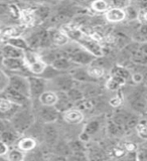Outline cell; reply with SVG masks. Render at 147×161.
<instances>
[{
	"label": "cell",
	"mask_w": 147,
	"mask_h": 161,
	"mask_svg": "<svg viewBox=\"0 0 147 161\" xmlns=\"http://www.w3.org/2000/svg\"><path fill=\"white\" fill-rule=\"evenodd\" d=\"M35 114L32 112L31 108L29 106H22L16 113L13 115V117L9 120L11 127L18 132L22 134L27 132L28 129L34 124Z\"/></svg>",
	"instance_id": "obj_1"
},
{
	"label": "cell",
	"mask_w": 147,
	"mask_h": 161,
	"mask_svg": "<svg viewBox=\"0 0 147 161\" xmlns=\"http://www.w3.org/2000/svg\"><path fill=\"white\" fill-rule=\"evenodd\" d=\"M24 60L26 64L29 72L31 75H40L47 68L48 64L44 63V60L40 57L39 53L35 52L33 49H28L25 52L24 54Z\"/></svg>",
	"instance_id": "obj_2"
},
{
	"label": "cell",
	"mask_w": 147,
	"mask_h": 161,
	"mask_svg": "<svg viewBox=\"0 0 147 161\" xmlns=\"http://www.w3.org/2000/svg\"><path fill=\"white\" fill-rule=\"evenodd\" d=\"M112 120L123 130V132L135 128L140 121L137 115L127 112V111H118V112H116L112 117Z\"/></svg>",
	"instance_id": "obj_3"
},
{
	"label": "cell",
	"mask_w": 147,
	"mask_h": 161,
	"mask_svg": "<svg viewBox=\"0 0 147 161\" xmlns=\"http://www.w3.org/2000/svg\"><path fill=\"white\" fill-rule=\"evenodd\" d=\"M48 90H54L55 92H65L70 91L75 86H77V82L73 79L70 73H64L59 75L54 79L48 80Z\"/></svg>",
	"instance_id": "obj_4"
},
{
	"label": "cell",
	"mask_w": 147,
	"mask_h": 161,
	"mask_svg": "<svg viewBox=\"0 0 147 161\" xmlns=\"http://www.w3.org/2000/svg\"><path fill=\"white\" fill-rule=\"evenodd\" d=\"M29 83V95L32 101L38 100L45 91L48 90V82L40 75H31L28 77Z\"/></svg>",
	"instance_id": "obj_5"
},
{
	"label": "cell",
	"mask_w": 147,
	"mask_h": 161,
	"mask_svg": "<svg viewBox=\"0 0 147 161\" xmlns=\"http://www.w3.org/2000/svg\"><path fill=\"white\" fill-rule=\"evenodd\" d=\"M8 75V86L10 88L18 91L26 97L30 98L29 95V83L28 77L21 74L6 73Z\"/></svg>",
	"instance_id": "obj_6"
},
{
	"label": "cell",
	"mask_w": 147,
	"mask_h": 161,
	"mask_svg": "<svg viewBox=\"0 0 147 161\" xmlns=\"http://www.w3.org/2000/svg\"><path fill=\"white\" fill-rule=\"evenodd\" d=\"M35 116L39 119L40 122L47 123H55L59 118L60 113L54 106H44L39 104L35 111Z\"/></svg>",
	"instance_id": "obj_7"
},
{
	"label": "cell",
	"mask_w": 147,
	"mask_h": 161,
	"mask_svg": "<svg viewBox=\"0 0 147 161\" xmlns=\"http://www.w3.org/2000/svg\"><path fill=\"white\" fill-rule=\"evenodd\" d=\"M21 107L22 106L14 104L7 98L0 95V119L9 121Z\"/></svg>",
	"instance_id": "obj_8"
},
{
	"label": "cell",
	"mask_w": 147,
	"mask_h": 161,
	"mask_svg": "<svg viewBox=\"0 0 147 161\" xmlns=\"http://www.w3.org/2000/svg\"><path fill=\"white\" fill-rule=\"evenodd\" d=\"M0 95L3 96L5 98H7L8 100H10L12 103L17 104L19 106H29L32 103V100L30 98L26 97V96L18 92V91L10 88L9 86H7Z\"/></svg>",
	"instance_id": "obj_9"
},
{
	"label": "cell",
	"mask_w": 147,
	"mask_h": 161,
	"mask_svg": "<svg viewBox=\"0 0 147 161\" xmlns=\"http://www.w3.org/2000/svg\"><path fill=\"white\" fill-rule=\"evenodd\" d=\"M69 73L78 84L79 83H92V82H96V80H97L91 77V75L88 72L87 67L77 65V67H75L74 69H71Z\"/></svg>",
	"instance_id": "obj_10"
},
{
	"label": "cell",
	"mask_w": 147,
	"mask_h": 161,
	"mask_svg": "<svg viewBox=\"0 0 147 161\" xmlns=\"http://www.w3.org/2000/svg\"><path fill=\"white\" fill-rule=\"evenodd\" d=\"M42 138L48 145L54 146L58 142L59 131L54 123H47L42 127Z\"/></svg>",
	"instance_id": "obj_11"
},
{
	"label": "cell",
	"mask_w": 147,
	"mask_h": 161,
	"mask_svg": "<svg viewBox=\"0 0 147 161\" xmlns=\"http://www.w3.org/2000/svg\"><path fill=\"white\" fill-rule=\"evenodd\" d=\"M62 116L65 122L70 125H78L80 123H82L85 118V114L82 111H80L79 109L75 107L64 112Z\"/></svg>",
	"instance_id": "obj_12"
},
{
	"label": "cell",
	"mask_w": 147,
	"mask_h": 161,
	"mask_svg": "<svg viewBox=\"0 0 147 161\" xmlns=\"http://www.w3.org/2000/svg\"><path fill=\"white\" fill-rule=\"evenodd\" d=\"M105 18L110 23H120L127 18L124 8L110 7V9L105 13Z\"/></svg>",
	"instance_id": "obj_13"
},
{
	"label": "cell",
	"mask_w": 147,
	"mask_h": 161,
	"mask_svg": "<svg viewBox=\"0 0 147 161\" xmlns=\"http://www.w3.org/2000/svg\"><path fill=\"white\" fill-rule=\"evenodd\" d=\"M54 107L59 110L60 114H63L65 111L75 107V103L69 98L68 94L65 92H58V101L55 103Z\"/></svg>",
	"instance_id": "obj_14"
},
{
	"label": "cell",
	"mask_w": 147,
	"mask_h": 161,
	"mask_svg": "<svg viewBox=\"0 0 147 161\" xmlns=\"http://www.w3.org/2000/svg\"><path fill=\"white\" fill-rule=\"evenodd\" d=\"M50 34V39H52V43L55 47H62L64 45L70 42V38L68 35L65 34L62 29H52L48 30Z\"/></svg>",
	"instance_id": "obj_15"
},
{
	"label": "cell",
	"mask_w": 147,
	"mask_h": 161,
	"mask_svg": "<svg viewBox=\"0 0 147 161\" xmlns=\"http://www.w3.org/2000/svg\"><path fill=\"white\" fill-rule=\"evenodd\" d=\"M16 145L19 149H21L25 153H27L37 148V141L35 138L31 137V136H23V137H20L18 139Z\"/></svg>",
	"instance_id": "obj_16"
},
{
	"label": "cell",
	"mask_w": 147,
	"mask_h": 161,
	"mask_svg": "<svg viewBox=\"0 0 147 161\" xmlns=\"http://www.w3.org/2000/svg\"><path fill=\"white\" fill-rule=\"evenodd\" d=\"M50 64H52L54 69L60 70V72H70L72 69L77 67V64H74L69 58H65V57H60L57 59H54Z\"/></svg>",
	"instance_id": "obj_17"
},
{
	"label": "cell",
	"mask_w": 147,
	"mask_h": 161,
	"mask_svg": "<svg viewBox=\"0 0 147 161\" xmlns=\"http://www.w3.org/2000/svg\"><path fill=\"white\" fill-rule=\"evenodd\" d=\"M2 53L4 58H24L25 52L23 49L15 47L14 45L9 43L2 44Z\"/></svg>",
	"instance_id": "obj_18"
},
{
	"label": "cell",
	"mask_w": 147,
	"mask_h": 161,
	"mask_svg": "<svg viewBox=\"0 0 147 161\" xmlns=\"http://www.w3.org/2000/svg\"><path fill=\"white\" fill-rule=\"evenodd\" d=\"M37 101L39 104L44 106H54L58 101V92L54 90H47Z\"/></svg>",
	"instance_id": "obj_19"
},
{
	"label": "cell",
	"mask_w": 147,
	"mask_h": 161,
	"mask_svg": "<svg viewBox=\"0 0 147 161\" xmlns=\"http://www.w3.org/2000/svg\"><path fill=\"white\" fill-rule=\"evenodd\" d=\"M20 134L18 132H16L13 128L12 129H5L3 132L0 134V139L3 140L4 142H6L9 146L12 145L14 143H16L19 137Z\"/></svg>",
	"instance_id": "obj_20"
},
{
	"label": "cell",
	"mask_w": 147,
	"mask_h": 161,
	"mask_svg": "<svg viewBox=\"0 0 147 161\" xmlns=\"http://www.w3.org/2000/svg\"><path fill=\"white\" fill-rule=\"evenodd\" d=\"M131 107L137 112H143L147 107L146 100L141 94H134L130 100Z\"/></svg>",
	"instance_id": "obj_21"
},
{
	"label": "cell",
	"mask_w": 147,
	"mask_h": 161,
	"mask_svg": "<svg viewBox=\"0 0 147 161\" xmlns=\"http://www.w3.org/2000/svg\"><path fill=\"white\" fill-rule=\"evenodd\" d=\"M126 82H127V80L122 78L111 75V77L108 79L107 82H106V88L110 91H117L120 88H122L126 84Z\"/></svg>",
	"instance_id": "obj_22"
},
{
	"label": "cell",
	"mask_w": 147,
	"mask_h": 161,
	"mask_svg": "<svg viewBox=\"0 0 147 161\" xmlns=\"http://www.w3.org/2000/svg\"><path fill=\"white\" fill-rule=\"evenodd\" d=\"M90 7L92 11L98 14L106 13L110 9V3L107 0H94V1L90 4Z\"/></svg>",
	"instance_id": "obj_23"
},
{
	"label": "cell",
	"mask_w": 147,
	"mask_h": 161,
	"mask_svg": "<svg viewBox=\"0 0 147 161\" xmlns=\"http://www.w3.org/2000/svg\"><path fill=\"white\" fill-rule=\"evenodd\" d=\"M75 108L79 109L80 111L85 113H88V112H92L93 109H94V102H93V99L92 98H83L81 99L80 101L75 103Z\"/></svg>",
	"instance_id": "obj_24"
},
{
	"label": "cell",
	"mask_w": 147,
	"mask_h": 161,
	"mask_svg": "<svg viewBox=\"0 0 147 161\" xmlns=\"http://www.w3.org/2000/svg\"><path fill=\"white\" fill-rule=\"evenodd\" d=\"M131 60L136 64L147 67V55L141 52L139 47L135 48L131 52Z\"/></svg>",
	"instance_id": "obj_25"
},
{
	"label": "cell",
	"mask_w": 147,
	"mask_h": 161,
	"mask_svg": "<svg viewBox=\"0 0 147 161\" xmlns=\"http://www.w3.org/2000/svg\"><path fill=\"white\" fill-rule=\"evenodd\" d=\"M64 73H68V72H60V70L54 69L52 64H48L47 68H45L44 70L42 72V74L40 75V77L45 79L47 80H50L54 79L55 77H58L59 75L64 74Z\"/></svg>",
	"instance_id": "obj_26"
},
{
	"label": "cell",
	"mask_w": 147,
	"mask_h": 161,
	"mask_svg": "<svg viewBox=\"0 0 147 161\" xmlns=\"http://www.w3.org/2000/svg\"><path fill=\"white\" fill-rule=\"evenodd\" d=\"M87 69L89 74L91 75V77L94 78L95 80H99L101 78H103L105 75V69L103 67H100L98 64H91L90 65H88Z\"/></svg>",
	"instance_id": "obj_27"
},
{
	"label": "cell",
	"mask_w": 147,
	"mask_h": 161,
	"mask_svg": "<svg viewBox=\"0 0 147 161\" xmlns=\"http://www.w3.org/2000/svg\"><path fill=\"white\" fill-rule=\"evenodd\" d=\"M6 43L12 44V45H14L15 47L20 48V49H23L24 52H26V50L30 49L29 48V45L27 43V40L25 39V37H22V36H16V37L10 38Z\"/></svg>",
	"instance_id": "obj_28"
},
{
	"label": "cell",
	"mask_w": 147,
	"mask_h": 161,
	"mask_svg": "<svg viewBox=\"0 0 147 161\" xmlns=\"http://www.w3.org/2000/svg\"><path fill=\"white\" fill-rule=\"evenodd\" d=\"M54 150H55V153L59 156H64L65 155L68 157V155L72 154V150H71L70 147V144L67 142H63V141H58L57 143L54 145ZM65 157V156H64Z\"/></svg>",
	"instance_id": "obj_29"
},
{
	"label": "cell",
	"mask_w": 147,
	"mask_h": 161,
	"mask_svg": "<svg viewBox=\"0 0 147 161\" xmlns=\"http://www.w3.org/2000/svg\"><path fill=\"white\" fill-rule=\"evenodd\" d=\"M100 129H101V122L97 119H94L86 124L84 128V132L89 134L90 136H92L95 135L96 133H98Z\"/></svg>",
	"instance_id": "obj_30"
},
{
	"label": "cell",
	"mask_w": 147,
	"mask_h": 161,
	"mask_svg": "<svg viewBox=\"0 0 147 161\" xmlns=\"http://www.w3.org/2000/svg\"><path fill=\"white\" fill-rule=\"evenodd\" d=\"M6 159L11 161H21L25 159V152L21 149L17 148H10L9 152L6 155Z\"/></svg>",
	"instance_id": "obj_31"
},
{
	"label": "cell",
	"mask_w": 147,
	"mask_h": 161,
	"mask_svg": "<svg viewBox=\"0 0 147 161\" xmlns=\"http://www.w3.org/2000/svg\"><path fill=\"white\" fill-rule=\"evenodd\" d=\"M111 75H117V77H120L126 80L131 79V73L126 68L121 67V65H115V67L111 69Z\"/></svg>",
	"instance_id": "obj_32"
},
{
	"label": "cell",
	"mask_w": 147,
	"mask_h": 161,
	"mask_svg": "<svg viewBox=\"0 0 147 161\" xmlns=\"http://www.w3.org/2000/svg\"><path fill=\"white\" fill-rule=\"evenodd\" d=\"M67 94L69 96V98L72 100L74 103L78 102V101H80L81 99L85 98L83 91L81 90V88L79 87V86H75L74 88H72L70 91H68Z\"/></svg>",
	"instance_id": "obj_33"
},
{
	"label": "cell",
	"mask_w": 147,
	"mask_h": 161,
	"mask_svg": "<svg viewBox=\"0 0 147 161\" xmlns=\"http://www.w3.org/2000/svg\"><path fill=\"white\" fill-rule=\"evenodd\" d=\"M135 130H136V133H137V135L141 139L147 140V121L140 120L137 126L135 127Z\"/></svg>",
	"instance_id": "obj_34"
},
{
	"label": "cell",
	"mask_w": 147,
	"mask_h": 161,
	"mask_svg": "<svg viewBox=\"0 0 147 161\" xmlns=\"http://www.w3.org/2000/svg\"><path fill=\"white\" fill-rule=\"evenodd\" d=\"M70 147L73 152H85V146H84V141L81 139L79 140H74L72 142H70Z\"/></svg>",
	"instance_id": "obj_35"
},
{
	"label": "cell",
	"mask_w": 147,
	"mask_h": 161,
	"mask_svg": "<svg viewBox=\"0 0 147 161\" xmlns=\"http://www.w3.org/2000/svg\"><path fill=\"white\" fill-rule=\"evenodd\" d=\"M110 3L113 5V7L126 8L129 6L130 0H110Z\"/></svg>",
	"instance_id": "obj_36"
},
{
	"label": "cell",
	"mask_w": 147,
	"mask_h": 161,
	"mask_svg": "<svg viewBox=\"0 0 147 161\" xmlns=\"http://www.w3.org/2000/svg\"><path fill=\"white\" fill-rule=\"evenodd\" d=\"M9 145L4 142L3 140L0 139V157H6V155L9 152Z\"/></svg>",
	"instance_id": "obj_37"
},
{
	"label": "cell",
	"mask_w": 147,
	"mask_h": 161,
	"mask_svg": "<svg viewBox=\"0 0 147 161\" xmlns=\"http://www.w3.org/2000/svg\"><path fill=\"white\" fill-rule=\"evenodd\" d=\"M138 19L142 23H147V9H140L139 10Z\"/></svg>",
	"instance_id": "obj_38"
},
{
	"label": "cell",
	"mask_w": 147,
	"mask_h": 161,
	"mask_svg": "<svg viewBox=\"0 0 147 161\" xmlns=\"http://www.w3.org/2000/svg\"><path fill=\"white\" fill-rule=\"evenodd\" d=\"M126 149L125 148H120V147H114L112 149V153L116 156V157H122L125 155Z\"/></svg>",
	"instance_id": "obj_39"
},
{
	"label": "cell",
	"mask_w": 147,
	"mask_h": 161,
	"mask_svg": "<svg viewBox=\"0 0 147 161\" xmlns=\"http://www.w3.org/2000/svg\"><path fill=\"white\" fill-rule=\"evenodd\" d=\"M131 80H133L134 83L136 84H139L143 80V75L141 73H134V74H131Z\"/></svg>",
	"instance_id": "obj_40"
},
{
	"label": "cell",
	"mask_w": 147,
	"mask_h": 161,
	"mask_svg": "<svg viewBox=\"0 0 147 161\" xmlns=\"http://www.w3.org/2000/svg\"><path fill=\"white\" fill-rule=\"evenodd\" d=\"M121 104H122V99L120 97H114L110 100V105L113 107H119Z\"/></svg>",
	"instance_id": "obj_41"
},
{
	"label": "cell",
	"mask_w": 147,
	"mask_h": 161,
	"mask_svg": "<svg viewBox=\"0 0 147 161\" xmlns=\"http://www.w3.org/2000/svg\"><path fill=\"white\" fill-rule=\"evenodd\" d=\"M139 49L147 55V42H141L139 44Z\"/></svg>",
	"instance_id": "obj_42"
},
{
	"label": "cell",
	"mask_w": 147,
	"mask_h": 161,
	"mask_svg": "<svg viewBox=\"0 0 147 161\" xmlns=\"http://www.w3.org/2000/svg\"><path fill=\"white\" fill-rule=\"evenodd\" d=\"M19 1H22V2H25V3H37V4H40L42 3V1L44 0H19Z\"/></svg>",
	"instance_id": "obj_43"
},
{
	"label": "cell",
	"mask_w": 147,
	"mask_h": 161,
	"mask_svg": "<svg viewBox=\"0 0 147 161\" xmlns=\"http://www.w3.org/2000/svg\"><path fill=\"white\" fill-rule=\"evenodd\" d=\"M78 1L81 2V3H88V4L90 5L91 3H92V2L94 1V0H78Z\"/></svg>",
	"instance_id": "obj_44"
},
{
	"label": "cell",
	"mask_w": 147,
	"mask_h": 161,
	"mask_svg": "<svg viewBox=\"0 0 147 161\" xmlns=\"http://www.w3.org/2000/svg\"><path fill=\"white\" fill-rule=\"evenodd\" d=\"M47 1H57V0H47Z\"/></svg>",
	"instance_id": "obj_45"
},
{
	"label": "cell",
	"mask_w": 147,
	"mask_h": 161,
	"mask_svg": "<svg viewBox=\"0 0 147 161\" xmlns=\"http://www.w3.org/2000/svg\"><path fill=\"white\" fill-rule=\"evenodd\" d=\"M144 42H147V36H146V38L144 39Z\"/></svg>",
	"instance_id": "obj_46"
},
{
	"label": "cell",
	"mask_w": 147,
	"mask_h": 161,
	"mask_svg": "<svg viewBox=\"0 0 147 161\" xmlns=\"http://www.w3.org/2000/svg\"><path fill=\"white\" fill-rule=\"evenodd\" d=\"M1 31H2V30H1V29H0V34H1Z\"/></svg>",
	"instance_id": "obj_47"
}]
</instances>
